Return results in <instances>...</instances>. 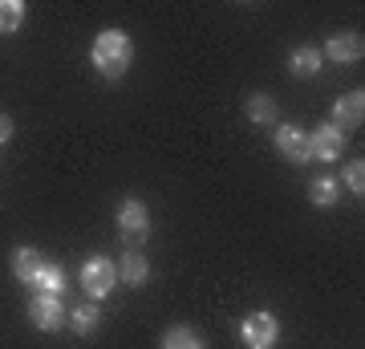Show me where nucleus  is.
<instances>
[{"label": "nucleus", "mask_w": 365, "mask_h": 349, "mask_svg": "<svg viewBox=\"0 0 365 349\" xmlns=\"http://www.w3.org/2000/svg\"><path fill=\"white\" fill-rule=\"evenodd\" d=\"M276 151L292 163V167H300V163H309V134L297 126H276Z\"/></svg>", "instance_id": "nucleus-8"}, {"label": "nucleus", "mask_w": 365, "mask_h": 349, "mask_svg": "<svg viewBox=\"0 0 365 349\" xmlns=\"http://www.w3.org/2000/svg\"><path fill=\"white\" fill-rule=\"evenodd\" d=\"M33 285H37L41 293H49V297H61V288H66V272H61V264H57V260H45Z\"/></svg>", "instance_id": "nucleus-14"}, {"label": "nucleus", "mask_w": 365, "mask_h": 349, "mask_svg": "<svg viewBox=\"0 0 365 349\" xmlns=\"http://www.w3.org/2000/svg\"><path fill=\"white\" fill-rule=\"evenodd\" d=\"M163 349H203V337H199L195 329H187V325H175V329H167V337H163Z\"/></svg>", "instance_id": "nucleus-18"}, {"label": "nucleus", "mask_w": 365, "mask_h": 349, "mask_svg": "<svg viewBox=\"0 0 365 349\" xmlns=\"http://www.w3.org/2000/svg\"><path fill=\"white\" fill-rule=\"evenodd\" d=\"M365 122V93L353 90L345 93V98H337V106H333V126L341 130V134H349V130H357Z\"/></svg>", "instance_id": "nucleus-7"}, {"label": "nucleus", "mask_w": 365, "mask_h": 349, "mask_svg": "<svg viewBox=\"0 0 365 349\" xmlns=\"http://www.w3.org/2000/svg\"><path fill=\"white\" fill-rule=\"evenodd\" d=\"M90 57H93V69H98L102 78L118 81L126 69H130V61H134V45H130V37H126L122 29H106V33L93 37Z\"/></svg>", "instance_id": "nucleus-1"}, {"label": "nucleus", "mask_w": 365, "mask_h": 349, "mask_svg": "<svg viewBox=\"0 0 365 349\" xmlns=\"http://www.w3.org/2000/svg\"><path fill=\"white\" fill-rule=\"evenodd\" d=\"M248 118L256 122V126H272L276 118H280V106H276V98H268V93H252L248 98Z\"/></svg>", "instance_id": "nucleus-13"}, {"label": "nucleus", "mask_w": 365, "mask_h": 349, "mask_svg": "<svg viewBox=\"0 0 365 349\" xmlns=\"http://www.w3.org/2000/svg\"><path fill=\"white\" fill-rule=\"evenodd\" d=\"M309 155L321 158V163H337V158L345 155V134H341L333 122L317 126L313 134H309Z\"/></svg>", "instance_id": "nucleus-6"}, {"label": "nucleus", "mask_w": 365, "mask_h": 349, "mask_svg": "<svg viewBox=\"0 0 365 349\" xmlns=\"http://www.w3.org/2000/svg\"><path fill=\"white\" fill-rule=\"evenodd\" d=\"M118 285V264L106 256H90L86 264H81V288H86V297L90 300H102L110 297Z\"/></svg>", "instance_id": "nucleus-3"}, {"label": "nucleus", "mask_w": 365, "mask_h": 349, "mask_svg": "<svg viewBox=\"0 0 365 349\" xmlns=\"http://www.w3.org/2000/svg\"><path fill=\"white\" fill-rule=\"evenodd\" d=\"M321 65H325V57H321L317 45H300V49H292V57H288V69H292L297 78H317Z\"/></svg>", "instance_id": "nucleus-11"}, {"label": "nucleus", "mask_w": 365, "mask_h": 349, "mask_svg": "<svg viewBox=\"0 0 365 349\" xmlns=\"http://www.w3.org/2000/svg\"><path fill=\"white\" fill-rule=\"evenodd\" d=\"M9 138H13V118H9V114H0V146L9 143Z\"/></svg>", "instance_id": "nucleus-20"}, {"label": "nucleus", "mask_w": 365, "mask_h": 349, "mask_svg": "<svg viewBox=\"0 0 365 349\" xmlns=\"http://www.w3.org/2000/svg\"><path fill=\"white\" fill-rule=\"evenodd\" d=\"M98 325H102V313H98V305H81V309L69 313V329H73V333H81V337H90Z\"/></svg>", "instance_id": "nucleus-17"}, {"label": "nucleus", "mask_w": 365, "mask_h": 349, "mask_svg": "<svg viewBox=\"0 0 365 349\" xmlns=\"http://www.w3.org/2000/svg\"><path fill=\"white\" fill-rule=\"evenodd\" d=\"M29 317H33V325H37L41 333H57V329L69 321L66 305L57 297H49V293H37V297L29 300Z\"/></svg>", "instance_id": "nucleus-5"}, {"label": "nucleus", "mask_w": 365, "mask_h": 349, "mask_svg": "<svg viewBox=\"0 0 365 349\" xmlns=\"http://www.w3.org/2000/svg\"><path fill=\"white\" fill-rule=\"evenodd\" d=\"M118 280H126V285H146L150 280V260L138 252V248H126L122 252V260H118Z\"/></svg>", "instance_id": "nucleus-10"}, {"label": "nucleus", "mask_w": 365, "mask_h": 349, "mask_svg": "<svg viewBox=\"0 0 365 349\" xmlns=\"http://www.w3.org/2000/svg\"><path fill=\"white\" fill-rule=\"evenodd\" d=\"M345 183H349V191L361 199V191H365V163L361 158H353L349 167H345Z\"/></svg>", "instance_id": "nucleus-19"}, {"label": "nucleus", "mask_w": 365, "mask_h": 349, "mask_svg": "<svg viewBox=\"0 0 365 349\" xmlns=\"http://www.w3.org/2000/svg\"><path fill=\"white\" fill-rule=\"evenodd\" d=\"M25 25V4L21 0H0V37H13Z\"/></svg>", "instance_id": "nucleus-15"}, {"label": "nucleus", "mask_w": 365, "mask_h": 349, "mask_svg": "<svg viewBox=\"0 0 365 349\" xmlns=\"http://www.w3.org/2000/svg\"><path fill=\"white\" fill-rule=\"evenodd\" d=\"M337 195H341V183L329 179V175H321V179L309 183V199H313L317 207H333L337 203Z\"/></svg>", "instance_id": "nucleus-16"}, {"label": "nucleus", "mask_w": 365, "mask_h": 349, "mask_svg": "<svg viewBox=\"0 0 365 349\" xmlns=\"http://www.w3.org/2000/svg\"><path fill=\"white\" fill-rule=\"evenodd\" d=\"M361 53H365L361 33H337V37H329L321 57H329V61H337V65H353V61H361Z\"/></svg>", "instance_id": "nucleus-9"}, {"label": "nucleus", "mask_w": 365, "mask_h": 349, "mask_svg": "<svg viewBox=\"0 0 365 349\" xmlns=\"http://www.w3.org/2000/svg\"><path fill=\"white\" fill-rule=\"evenodd\" d=\"M41 264H45V256H41L37 248H16V252H13V276H16V280H25V285L37 280Z\"/></svg>", "instance_id": "nucleus-12"}, {"label": "nucleus", "mask_w": 365, "mask_h": 349, "mask_svg": "<svg viewBox=\"0 0 365 349\" xmlns=\"http://www.w3.org/2000/svg\"><path fill=\"white\" fill-rule=\"evenodd\" d=\"M240 337H244L248 349H272L276 341H280V325H276L272 313H252V317H244V325H240Z\"/></svg>", "instance_id": "nucleus-4"}, {"label": "nucleus", "mask_w": 365, "mask_h": 349, "mask_svg": "<svg viewBox=\"0 0 365 349\" xmlns=\"http://www.w3.org/2000/svg\"><path fill=\"white\" fill-rule=\"evenodd\" d=\"M118 232L126 240V248H143L150 236V211L143 199H122L118 203Z\"/></svg>", "instance_id": "nucleus-2"}]
</instances>
